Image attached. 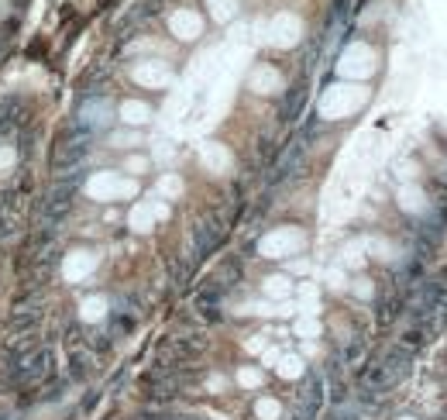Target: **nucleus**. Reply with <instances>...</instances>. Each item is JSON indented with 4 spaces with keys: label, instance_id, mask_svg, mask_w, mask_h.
I'll list each match as a JSON object with an SVG mask.
<instances>
[{
    "label": "nucleus",
    "instance_id": "f257e3e1",
    "mask_svg": "<svg viewBox=\"0 0 447 420\" xmlns=\"http://www.w3.org/2000/svg\"><path fill=\"white\" fill-rule=\"evenodd\" d=\"M87 190H89V197H96V200H107V197H117V193H134V186H131V183H121L114 173L93 176Z\"/></svg>",
    "mask_w": 447,
    "mask_h": 420
},
{
    "label": "nucleus",
    "instance_id": "f03ea898",
    "mask_svg": "<svg viewBox=\"0 0 447 420\" xmlns=\"http://www.w3.org/2000/svg\"><path fill=\"white\" fill-rule=\"evenodd\" d=\"M169 24H173L176 38H182V42H193V38L200 35V28H203V21H200V14H196V10H176Z\"/></svg>",
    "mask_w": 447,
    "mask_h": 420
},
{
    "label": "nucleus",
    "instance_id": "7ed1b4c3",
    "mask_svg": "<svg viewBox=\"0 0 447 420\" xmlns=\"http://www.w3.org/2000/svg\"><path fill=\"white\" fill-rule=\"evenodd\" d=\"M296 38H299V21H296L292 14L275 17V24H272V42H275V45H292Z\"/></svg>",
    "mask_w": 447,
    "mask_h": 420
},
{
    "label": "nucleus",
    "instance_id": "20e7f679",
    "mask_svg": "<svg viewBox=\"0 0 447 420\" xmlns=\"http://www.w3.org/2000/svg\"><path fill=\"white\" fill-rule=\"evenodd\" d=\"M96 265V259L89 255V252H73L69 259H66V265H62V272H66V279L69 283H80L83 276H87L89 269Z\"/></svg>",
    "mask_w": 447,
    "mask_h": 420
},
{
    "label": "nucleus",
    "instance_id": "39448f33",
    "mask_svg": "<svg viewBox=\"0 0 447 420\" xmlns=\"http://www.w3.org/2000/svg\"><path fill=\"white\" fill-rule=\"evenodd\" d=\"M296 245H299V234H275V238H268L265 245H262V252L279 255V252H289V248H296Z\"/></svg>",
    "mask_w": 447,
    "mask_h": 420
},
{
    "label": "nucleus",
    "instance_id": "423d86ee",
    "mask_svg": "<svg viewBox=\"0 0 447 420\" xmlns=\"http://www.w3.org/2000/svg\"><path fill=\"white\" fill-rule=\"evenodd\" d=\"M134 80H138V83H148V87H159V83L169 80V73H166L162 66H141V69L134 73Z\"/></svg>",
    "mask_w": 447,
    "mask_h": 420
},
{
    "label": "nucleus",
    "instance_id": "0eeeda50",
    "mask_svg": "<svg viewBox=\"0 0 447 420\" xmlns=\"http://www.w3.org/2000/svg\"><path fill=\"white\" fill-rule=\"evenodd\" d=\"M121 121H128V124H145V121H148V107L138 104V100H128V104L121 107Z\"/></svg>",
    "mask_w": 447,
    "mask_h": 420
},
{
    "label": "nucleus",
    "instance_id": "6e6552de",
    "mask_svg": "<svg viewBox=\"0 0 447 420\" xmlns=\"http://www.w3.org/2000/svg\"><path fill=\"white\" fill-rule=\"evenodd\" d=\"M252 87H255L258 94H272V90L279 87V76H275L272 69H258V73L252 76Z\"/></svg>",
    "mask_w": 447,
    "mask_h": 420
},
{
    "label": "nucleus",
    "instance_id": "1a4fd4ad",
    "mask_svg": "<svg viewBox=\"0 0 447 420\" xmlns=\"http://www.w3.org/2000/svg\"><path fill=\"white\" fill-rule=\"evenodd\" d=\"M83 317H87V320L103 317V300H87V304H83Z\"/></svg>",
    "mask_w": 447,
    "mask_h": 420
},
{
    "label": "nucleus",
    "instance_id": "9d476101",
    "mask_svg": "<svg viewBox=\"0 0 447 420\" xmlns=\"http://www.w3.org/2000/svg\"><path fill=\"white\" fill-rule=\"evenodd\" d=\"M203 159H207V162H210L213 169H220V166L227 162V155H224L220 148H207V152H203Z\"/></svg>",
    "mask_w": 447,
    "mask_h": 420
},
{
    "label": "nucleus",
    "instance_id": "9b49d317",
    "mask_svg": "<svg viewBox=\"0 0 447 420\" xmlns=\"http://www.w3.org/2000/svg\"><path fill=\"white\" fill-rule=\"evenodd\" d=\"M213 3V14L224 21V17H231V10H234V0H210Z\"/></svg>",
    "mask_w": 447,
    "mask_h": 420
},
{
    "label": "nucleus",
    "instance_id": "f8f14e48",
    "mask_svg": "<svg viewBox=\"0 0 447 420\" xmlns=\"http://www.w3.org/2000/svg\"><path fill=\"white\" fill-rule=\"evenodd\" d=\"M268 293H275V297H279V293H289V283H286V279H268V286H265Z\"/></svg>",
    "mask_w": 447,
    "mask_h": 420
},
{
    "label": "nucleus",
    "instance_id": "ddd939ff",
    "mask_svg": "<svg viewBox=\"0 0 447 420\" xmlns=\"http://www.w3.org/2000/svg\"><path fill=\"white\" fill-rule=\"evenodd\" d=\"M131 220H134V227H138V231H145V224H152L148 210H134V217H131Z\"/></svg>",
    "mask_w": 447,
    "mask_h": 420
},
{
    "label": "nucleus",
    "instance_id": "4468645a",
    "mask_svg": "<svg viewBox=\"0 0 447 420\" xmlns=\"http://www.w3.org/2000/svg\"><path fill=\"white\" fill-rule=\"evenodd\" d=\"M10 162H14V152L10 148H0V169H7Z\"/></svg>",
    "mask_w": 447,
    "mask_h": 420
},
{
    "label": "nucleus",
    "instance_id": "2eb2a0df",
    "mask_svg": "<svg viewBox=\"0 0 447 420\" xmlns=\"http://www.w3.org/2000/svg\"><path fill=\"white\" fill-rule=\"evenodd\" d=\"M282 372H289V376H292V372H299V362H292V358H289V362H282Z\"/></svg>",
    "mask_w": 447,
    "mask_h": 420
},
{
    "label": "nucleus",
    "instance_id": "dca6fc26",
    "mask_svg": "<svg viewBox=\"0 0 447 420\" xmlns=\"http://www.w3.org/2000/svg\"><path fill=\"white\" fill-rule=\"evenodd\" d=\"M128 169H134V173H141V169H145V159H131V162H128Z\"/></svg>",
    "mask_w": 447,
    "mask_h": 420
}]
</instances>
